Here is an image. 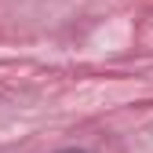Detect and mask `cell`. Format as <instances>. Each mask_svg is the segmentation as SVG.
I'll list each match as a JSON object with an SVG mask.
<instances>
[{
	"label": "cell",
	"mask_w": 153,
	"mask_h": 153,
	"mask_svg": "<svg viewBox=\"0 0 153 153\" xmlns=\"http://www.w3.org/2000/svg\"><path fill=\"white\" fill-rule=\"evenodd\" d=\"M59 153H84V149H59Z\"/></svg>",
	"instance_id": "6da1fadb"
}]
</instances>
